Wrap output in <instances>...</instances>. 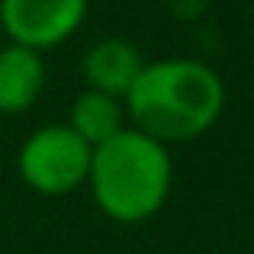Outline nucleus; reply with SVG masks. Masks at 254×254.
I'll return each instance as SVG.
<instances>
[{
    "label": "nucleus",
    "instance_id": "nucleus-6",
    "mask_svg": "<svg viewBox=\"0 0 254 254\" xmlns=\"http://www.w3.org/2000/svg\"><path fill=\"white\" fill-rule=\"evenodd\" d=\"M49 81L45 55L6 42L0 49V116H19L39 103Z\"/></svg>",
    "mask_w": 254,
    "mask_h": 254
},
{
    "label": "nucleus",
    "instance_id": "nucleus-7",
    "mask_svg": "<svg viewBox=\"0 0 254 254\" xmlns=\"http://www.w3.org/2000/svg\"><path fill=\"white\" fill-rule=\"evenodd\" d=\"M64 123H68L90 148H97V145L110 142L113 135H119V132L129 126L126 100L110 97V93H103V90L84 87V90L71 100L68 119H64Z\"/></svg>",
    "mask_w": 254,
    "mask_h": 254
},
{
    "label": "nucleus",
    "instance_id": "nucleus-4",
    "mask_svg": "<svg viewBox=\"0 0 254 254\" xmlns=\"http://www.w3.org/2000/svg\"><path fill=\"white\" fill-rule=\"evenodd\" d=\"M87 10L90 0H0V29L6 42L45 55L81 29Z\"/></svg>",
    "mask_w": 254,
    "mask_h": 254
},
{
    "label": "nucleus",
    "instance_id": "nucleus-5",
    "mask_svg": "<svg viewBox=\"0 0 254 254\" xmlns=\"http://www.w3.org/2000/svg\"><path fill=\"white\" fill-rule=\"evenodd\" d=\"M142 68H145L142 49H138L135 42H129V39H123V36L97 39V42L84 52V62H81L84 84L90 87V90H103V93L119 97V100H126V93L138 81Z\"/></svg>",
    "mask_w": 254,
    "mask_h": 254
},
{
    "label": "nucleus",
    "instance_id": "nucleus-2",
    "mask_svg": "<svg viewBox=\"0 0 254 254\" xmlns=\"http://www.w3.org/2000/svg\"><path fill=\"white\" fill-rule=\"evenodd\" d=\"M93 206L110 222L142 225L164 209L174 190V155L168 145L126 126L97 145L87 174Z\"/></svg>",
    "mask_w": 254,
    "mask_h": 254
},
{
    "label": "nucleus",
    "instance_id": "nucleus-3",
    "mask_svg": "<svg viewBox=\"0 0 254 254\" xmlns=\"http://www.w3.org/2000/svg\"><path fill=\"white\" fill-rule=\"evenodd\" d=\"M93 148L68 123H49L23 138L16 174L39 196H68L87 187Z\"/></svg>",
    "mask_w": 254,
    "mask_h": 254
},
{
    "label": "nucleus",
    "instance_id": "nucleus-1",
    "mask_svg": "<svg viewBox=\"0 0 254 254\" xmlns=\"http://www.w3.org/2000/svg\"><path fill=\"white\" fill-rule=\"evenodd\" d=\"M225 81L199 58H155L145 62L138 81L126 93L129 126L161 145H184L206 135L225 113Z\"/></svg>",
    "mask_w": 254,
    "mask_h": 254
}]
</instances>
